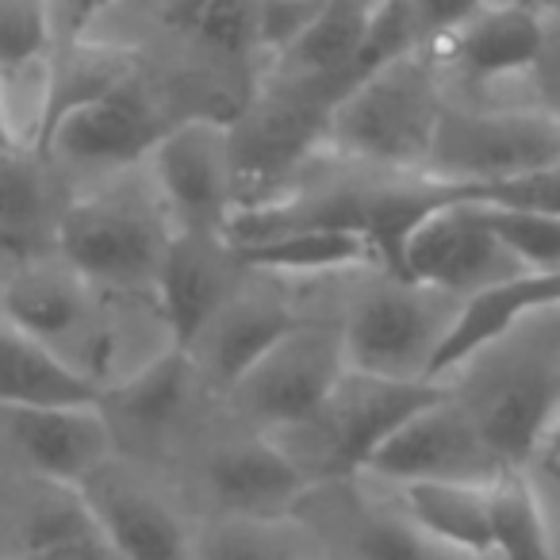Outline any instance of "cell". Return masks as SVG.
Returning a JSON list of instances; mask_svg holds the SVG:
<instances>
[{
  "instance_id": "1",
  "label": "cell",
  "mask_w": 560,
  "mask_h": 560,
  "mask_svg": "<svg viewBox=\"0 0 560 560\" xmlns=\"http://www.w3.org/2000/svg\"><path fill=\"white\" fill-rule=\"evenodd\" d=\"M445 96L438 66L422 50L346 89L327 116V147L350 162L422 177Z\"/></svg>"
},
{
  "instance_id": "2",
  "label": "cell",
  "mask_w": 560,
  "mask_h": 560,
  "mask_svg": "<svg viewBox=\"0 0 560 560\" xmlns=\"http://www.w3.org/2000/svg\"><path fill=\"white\" fill-rule=\"evenodd\" d=\"M560 165V119L545 108L468 112L445 104L422 177L495 185Z\"/></svg>"
},
{
  "instance_id": "3",
  "label": "cell",
  "mask_w": 560,
  "mask_h": 560,
  "mask_svg": "<svg viewBox=\"0 0 560 560\" xmlns=\"http://www.w3.org/2000/svg\"><path fill=\"white\" fill-rule=\"evenodd\" d=\"M460 300L422 289L388 272L369 289L342 323V353L350 373L384 381H430V358L450 330Z\"/></svg>"
},
{
  "instance_id": "4",
  "label": "cell",
  "mask_w": 560,
  "mask_h": 560,
  "mask_svg": "<svg viewBox=\"0 0 560 560\" xmlns=\"http://www.w3.org/2000/svg\"><path fill=\"white\" fill-rule=\"evenodd\" d=\"M330 101L304 85H280L231 116L234 211L257 208L277 196L292 173L327 142Z\"/></svg>"
},
{
  "instance_id": "5",
  "label": "cell",
  "mask_w": 560,
  "mask_h": 560,
  "mask_svg": "<svg viewBox=\"0 0 560 560\" xmlns=\"http://www.w3.org/2000/svg\"><path fill=\"white\" fill-rule=\"evenodd\" d=\"M346 376L342 330L300 323L231 392L234 407L257 427H312Z\"/></svg>"
},
{
  "instance_id": "6",
  "label": "cell",
  "mask_w": 560,
  "mask_h": 560,
  "mask_svg": "<svg viewBox=\"0 0 560 560\" xmlns=\"http://www.w3.org/2000/svg\"><path fill=\"white\" fill-rule=\"evenodd\" d=\"M170 231L154 215L112 196H85L58 211L55 246L85 284L154 289Z\"/></svg>"
},
{
  "instance_id": "7",
  "label": "cell",
  "mask_w": 560,
  "mask_h": 560,
  "mask_svg": "<svg viewBox=\"0 0 560 560\" xmlns=\"http://www.w3.org/2000/svg\"><path fill=\"white\" fill-rule=\"evenodd\" d=\"M518 272L526 269L491 234V226L480 215V203L468 200V188L460 185V196L434 208L407 234L392 277L445 292L453 300H465L472 292L488 289V284L518 277Z\"/></svg>"
},
{
  "instance_id": "8",
  "label": "cell",
  "mask_w": 560,
  "mask_h": 560,
  "mask_svg": "<svg viewBox=\"0 0 560 560\" xmlns=\"http://www.w3.org/2000/svg\"><path fill=\"white\" fill-rule=\"evenodd\" d=\"M147 162L173 231L226 234V219L234 215L231 116L180 119L162 135Z\"/></svg>"
},
{
  "instance_id": "9",
  "label": "cell",
  "mask_w": 560,
  "mask_h": 560,
  "mask_svg": "<svg viewBox=\"0 0 560 560\" xmlns=\"http://www.w3.org/2000/svg\"><path fill=\"white\" fill-rule=\"evenodd\" d=\"M369 472L396 483L415 480H468L488 483L503 472L499 457L476 430L472 415L450 388V396L430 404L415 419H407L373 457L365 460Z\"/></svg>"
},
{
  "instance_id": "10",
  "label": "cell",
  "mask_w": 560,
  "mask_h": 560,
  "mask_svg": "<svg viewBox=\"0 0 560 560\" xmlns=\"http://www.w3.org/2000/svg\"><path fill=\"white\" fill-rule=\"evenodd\" d=\"M457 399L499 465L522 468L560 407V365L549 358H511L488 369L472 392H457Z\"/></svg>"
},
{
  "instance_id": "11",
  "label": "cell",
  "mask_w": 560,
  "mask_h": 560,
  "mask_svg": "<svg viewBox=\"0 0 560 560\" xmlns=\"http://www.w3.org/2000/svg\"><path fill=\"white\" fill-rule=\"evenodd\" d=\"M170 124L154 108L139 78L124 81L112 93L66 112L43 142V158L85 165V170H124L147 162Z\"/></svg>"
},
{
  "instance_id": "12",
  "label": "cell",
  "mask_w": 560,
  "mask_h": 560,
  "mask_svg": "<svg viewBox=\"0 0 560 560\" xmlns=\"http://www.w3.org/2000/svg\"><path fill=\"white\" fill-rule=\"evenodd\" d=\"M450 396L445 381H384V376L350 373L338 381L330 404L319 419L330 427L327 468L335 476H350L365 468V460L430 404Z\"/></svg>"
},
{
  "instance_id": "13",
  "label": "cell",
  "mask_w": 560,
  "mask_h": 560,
  "mask_svg": "<svg viewBox=\"0 0 560 560\" xmlns=\"http://www.w3.org/2000/svg\"><path fill=\"white\" fill-rule=\"evenodd\" d=\"M234 261L226 234L215 231H170L162 265L154 272V292L162 319L170 327V346L188 350L203 338L219 312L231 304Z\"/></svg>"
},
{
  "instance_id": "14",
  "label": "cell",
  "mask_w": 560,
  "mask_h": 560,
  "mask_svg": "<svg viewBox=\"0 0 560 560\" xmlns=\"http://www.w3.org/2000/svg\"><path fill=\"white\" fill-rule=\"evenodd\" d=\"M560 307V269L552 272H518L499 284L472 292L457 304L450 330L430 358V381H445L453 369L468 365L472 358L499 346L526 315Z\"/></svg>"
},
{
  "instance_id": "15",
  "label": "cell",
  "mask_w": 560,
  "mask_h": 560,
  "mask_svg": "<svg viewBox=\"0 0 560 560\" xmlns=\"http://www.w3.org/2000/svg\"><path fill=\"white\" fill-rule=\"evenodd\" d=\"M9 430L24 460L50 483L78 491L108 468L112 434L101 407H43V411H9Z\"/></svg>"
},
{
  "instance_id": "16",
  "label": "cell",
  "mask_w": 560,
  "mask_h": 560,
  "mask_svg": "<svg viewBox=\"0 0 560 560\" xmlns=\"http://www.w3.org/2000/svg\"><path fill=\"white\" fill-rule=\"evenodd\" d=\"M545 47V16L522 4H499V9H480L465 27L438 43L419 47L430 62L457 66L468 81L488 85L514 73H534L537 58Z\"/></svg>"
},
{
  "instance_id": "17",
  "label": "cell",
  "mask_w": 560,
  "mask_h": 560,
  "mask_svg": "<svg viewBox=\"0 0 560 560\" xmlns=\"http://www.w3.org/2000/svg\"><path fill=\"white\" fill-rule=\"evenodd\" d=\"M78 495L116 560H192L185 526L150 491L112 480L101 468L93 480L81 483Z\"/></svg>"
},
{
  "instance_id": "18",
  "label": "cell",
  "mask_w": 560,
  "mask_h": 560,
  "mask_svg": "<svg viewBox=\"0 0 560 560\" xmlns=\"http://www.w3.org/2000/svg\"><path fill=\"white\" fill-rule=\"evenodd\" d=\"M211 495L238 518L269 522L300 506L312 491V476L296 457L269 442H242L223 450L208 468Z\"/></svg>"
},
{
  "instance_id": "19",
  "label": "cell",
  "mask_w": 560,
  "mask_h": 560,
  "mask_svg": "<svg viewBox=\"0 0 560 560\" xmlns=\"http://www.w3.org/2000/svg\"><path fill=\"white\" fill-rule=\"evenodd\" d=\"M104 384L47 342L0 319V411L96 407Z\"/></svg>"
},
{
  "instance_id": "20",
  "label": "cell",
  "mask_w": 560,
  "mask_h": 560,
  "mask_svg": "<svg viewBox=\"0 0 560 560\" xmlns=\"http://www.w3.org/2000/svg\"><path fill=\"white\" fill-rule=\"evenodd\" d=\"M85 289L89 284L66 261L62 269L24 265L0 292V319L58 350L89 319Z\"/></svg>"
},
{
  "instance_id": "21",
  "label": "cell",
  "mask_w": 560,
  "mask_h": 560,
  "mask_svg": "<svg viewBox=\"0 0 560 560\" xmlns=\"http://www.w3.org/2000/svg\"><path fill=\"white\" fill-rule=\"evenodd\" d=\"M188 376H192V353L170 346L162 358H154L135 376H127L119 384H104L96 407L108 419L112 434L116 430H131V434L142 438L162 434L185 407Z\"/></svg>"
},
{
  "instance_id": "22",
  "label": "cell",
  "mask_w": 560,
  "mask_h": 560,
  "mask_svg": "<svg viewBox=\"0 0 560 560\" xmlns=\"http://www.w3.org/2000/svg\"><path fill=\"white\" fill-rule=\"evenodd\" d=\"M242 269L261 272H330L376 261L373 242L350 226H289L249 242H231Z\"/></svg>"
},
{
  "instance_id": "23",
  "label": "cell",
  "mask_w": 560,
  "mask_h": 560,
  "mask_svg": "<svg viewBox=\"0 0 560 560\" xmlns=\"http://www.w3.org/2000/svg\"><path fill=\"white\" fill-rule=\"evenodd\" d=\"M300 323L304 319H296L289 307L272 304V300H231L203 330V338L211 342V376H215L219 392L226 396Z\"/></svg>"
},
{
  "instance_id": "24",
  "label": "cell",
  "mask_w": 560,
  "mask_h": 560,
  "mask_svg": "<svg viewBox=\"0 0 560 560\" xmlns=\"http://www.w3.org/2000/svg\"><path fill=\"white\" fill-rule=\"evenodd\" d=\"M407 522L419 534L442 545L488 557L491 526H488V483L468 480H415L404 483Z\"/></svg>"
},
{
  "instance_id": "25",
  "label": "cell",
  "mask_w": 560,
  "mask_h": 560,
  "mask_svg": "<svg viewBox=\"0 0 560 560\" xmlns=\"http://www.w3.org/2000/svg\"><path fill=\"white\" fill-rule=\"evenodd\" d=\"M139 78V62L131 50L104 47V43H58L50 50V108H47V135L66 112L112 93L124 81ZM43 135V142H47ZM43 154V147H39Z\"/></svg>"
},
{
  "instance_id": "26",
  "label": "cell",
  "mask_w": 560,
  "mask_h": 560,
  "mask_svg": "<svg viewBox=\"0 0 560 560\" xmlns=\"http://www.w3.org/2000/svg\"><path fill=\"white\" fill-rule=\"evenodd\" d=\"M491 552L499 560H549L552 537L545 526L541 499L522 468H503L488 480Z\"/></svg>"
},
{
  "instance_id": "27",
  "label": "cell",
  "mask_w": 560,
  "mask_h": 560,
  "mask_svg": "<svg viewBox=\"0 0 560 560\" xmlns=\"http://www.w3.org/2000/svg\"><path fill=\"white\" fill-rule=\"evenodd\" d=\"M257 4L261 0H170L165 24L203 55L246 62L257 55Z\"/></svg>"
},
{
  "instance_id": "28",
  "label": "cell",
  "mask_w": 560,
  "mask_h": 560,
  "mask_svg": "<svg viewBox=\"0 0 560 560\" xmlns=\"http://www.w3.org/2000/svg\"><path fill=\"white\" fill-rule=\"evenodd\" d=\"M47 223L50 188L43 173V154L24 147H0V231L32 249Z\"/></svg>"
},
{
  "instance_id": "29",
  "label": "cell",
  "mask_w": 560,
  "mask_h": 560,
  "mask_svg": "<svg viewBox=\"0 0 560 560\" xmlns=\"http://www.w3.org/2000/svg\"><path fill=\"white\" fill-rule=\"evenodd\" d=\"M480 203L483 223L491 226L499 242L511 249V257L526 272L560 269V215L529 208H503V203Z\"/></svg>"
},
{
  "instance_id": "30",
  "label": "cell",
  "mask_w": 560,
  "mask_h": 560,
  "mask_svg": "<svg viewBox=\"0 0 560 560\" xmlns=\"http://www.w3.org/2000/svg\"><path fill=\"white\" fill-rule=\"evenodd\" d=\"M55 50L50 0H0V70L47 58Z\"/></svg>"
},
{
  "instance_id": "31",
  "label": "cell",
  "mask_w": 560,
  "mask_h": 560,
  "mask_svg": "<svg viewBox=\"0 0 560 560\" xmlns=\"http://www.w3.org/2000/svg\"><path fill=\"white\" fill-rule=\"evenodd\" d=\"M24 560H116V552L96 534L93 518L85 511V522H70V518L43 522L32 541H27Z\"/></svg>"
},
{
  "instance_id": "32",
  "label": "cell",
  "mask_w": 560,
  "mask_h": 560,
  "mask_svg": "<svg viewBox=\"0 0 560 560\" xmlns=\"http://www.w3.org/2000/svg\"><path fill=\"white\" fill-rule=\"evenodd\" d=\"M327 0H261L257 4V55L280 58L319 20Z\"/></svg>"
},
{
  "instance_id": "33",
  "label": "cell",
  "mask_w": 560,
  "mask_h": 560,
  "mask_svg": "<svg viewBox=\"0 0 560 560\" xmlns=\"http://www.w3.org/2000/svg\"><path fill=\"white\" fill-rule=\"evenodd\" d=\"M465 188H468V200L560 215V165L541 170V173H526V177H514V180H495V185H465Z\"/></svg>"
},
{
  "instance_id": "34",
  "label": "cell",
  "mask_w": 560,
  "mask_h": 560,
  "mask_svg": "<svg viewBox=\"0 0 560 560\" xmlns=\"http://www.w3.org/2000/svg\"><path fill=\"white\" fill-rule=\"evenodd\" d=\"M358 552L361 560H427L419 529L396 518H369L358 529Z\"/></svg>"
},
{
  "instance_id": "35",
  "label": "cell",
  "mask_w": 560,
  "mask_h": 560,
  "mask_svg": "<svg viewBox=\"0 0 560 560\" xmlns=\"http://www.w3.org/2000/svg\"><path fill=\"white\" fill-rule=\"evenodd\" d=\"M407 9H411L422 47H427V43H438L457 32V27H465L483 9V0H407Z\"/></svg>"
},
{
  "instance_id": "36",
  "label": "cell",
  "mask_w": 560,
  "mask_h": 560,
  "mask_svg": "<svg viewBox=\"0 0 560 560\" xmlns=\"http://www.w3.org/2000/svg\"><path fill=\"white\" fill-rule=\"evenodd\" d=\"M116 0H50V20H55V47L58 43H78L89 27L112 9Z\"/></svg>"
},
{
  "instance_id": "37",
  "label": "cell",
  "mask_w": 560,
  "mask_h": 560,
  "mask_svg": "<svg viewBox=\"0 0 560 560\" xmlns=\"http://www.w3.org/2000/svg\"><path fill=\"white\" fill-rule=\"evenodd\" d=\"M534 81L541 89L545 112H552L560 119V12L545 16V47L534 66Z\"/></svg>"
},
{
  "instance_id": "38",
  "label": "cell",
  "mask_w": 560,
  "mask_h": 560,
  "mask_svg": "<svg viewBox=\"0 0 560 560\" xmlns=\"http://www.w3.org/2000/svg\"><path fill=\"white\" fill-rule=\"evenodd\" d=\"M537 453H541V457L549 460V465H560V407H557V415L549 419V427H545Z\"/></svg>"
},
{
  "instance_id": "39",
  "label": "cell",
  "mask_w": 560,
  "mask_h": 560,
  "mask_svg": "<svg viewBox=\"0 0 560 560\" xmlns=\"http://www.w3.org/2000/svg\"><path fill=\"white\" fill-rule=\"evenodd\" d=\"M24 254H32V249H27L20 238H12V234L0 231V257H24Z\"/></svg>"
},
{
  "instance_id": "40",
  "label": "cell",
  "mask_w": 560,
  "mask_h": 560,
  "mask_svg": "<svg viewBox=\"0 0 560 560\" xmlns=\"http://www.w3.org/2000/svg\"><path fill=\"white\" fill-rule=\"evenodd\" d=\"M522 9H534L541 12V16H549V12H560V0H518Z\"/></svg>"
},
{
  "instance_id": "41",
  "label": "cell",
  "mask_w": 560,
  "mask_h": 560,
  "mask_svg": "<svg viewBox=\"0 0 560 560\" xmlns=\"http://www.w3.org/2000/svg\"><path fill=\"white\" fill-rule=\"evenodd\" d=\"M0 147H16V142L9 139V127H4V119H0Z\"/></svg>"
}]
</instances>
